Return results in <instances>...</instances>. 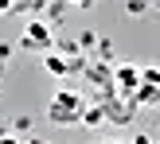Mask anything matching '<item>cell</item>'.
<instances>
[{"label":"cell","instance_id":"obj_7","mask_svg":"<svg viewBox=\"0 0 160 144\" xmlns=\"http://www.w3.org/2000/svg\"><path fill=\"white\" fill-rule=\"evenodd\" d=\"M125 12H129V16H145L148 4H145V0H129V4H125Z\"/></svg>","mask_w":160,"mask_h":144},{"label":"cell","instance_id":"obj_10","mask_svg":"<svg viewBox=\"0 0 160 144\" xmlns=\"http://www.w3.org/2000/svg\"><path fill=\"white\" fill-rule=\"evenodd\" d=\"M4 12H12V0H0V16Z\"/></svg>","mask_w":160,"mask_h":144},{"label":"cell","instance_id":"obj_2","mask_svg":"<svg viewBox=\"0 0 160 144\" xmlns=\"http://www.w3.org/2000/svg\"><path fill=\"white\" fill-rule=\"evenodd\" d=\"M20 47H23V51H51V47H55L51 23H43L39 16H31L28 27H23V35H20Z\"/></svg>","mask_w":160,"mask_h":144},{"label":"cell","instance_id":"obj_6","mask_svg":"<svg viewBox=\"0 0 160 144\" xmlns=\"http://www.w3.org/2000/svg\"><path fill=\"white\" fill-rule=\"evenodd\" d=\"M47 8V0H12V12H28V16H39Z\"/></svg>","mask_w":160,"mask_h":144},{"label":"cell","instance_id":"obj_8","mask_svg":"<svg viewBox=\"0 0 160 144\" xmlns=\"http://www.w3.org/2000/svg\"><path fill=\"white\" fill-rule=\"evenodd\" d=\"M94 43H98V39H94V31H86V35L78 39V47H82V51H86V47H94Z\"/></svg>","mask_w":160,"mask_h":144},{"label":"cell","instance_id":"obj_1","mask_svg":"<svg viewBox=\"0 0 160 144\" xmlns=\"http://www.w3.org/2000/svg\"><path fill=\"white\" fill-rule=\"evenodd\" d=\"M78 117H82V101H78V94H55V101L47 105V121L51 125H74Z\"/></svg>","mask_w":160,"mask_h":144},{"label":"cell","instance_id":"obj_11","mask_svg":"<svg viewBox=\"0 0 160 144\" xmlns=\"http://www.w3.org/2000/svg\"><path fill=\"white\" fill-rule=\"evenodd\" d=\"M70 4H74V8H90L94 0H70Z\"/></svg>","mask_w":160,"mask_h":144},{"label":"cell","instance_id":"obj_3","mask_svg":"<svg viewBox=\"0 0 160 144\" xmlns=\"http://www.w3.org/2000/svg\"><path fill=\"white\" fill-rule=\"evenodd\" d=\"M113 78H117V90H121L125 98H129V94L141 86V70H137V66H117V70H113Z\"/></svg>","mask_w":160,"mask_h":144},{"label":"cell","instance_id":"obj_9","mask_svg":"<svg viewBox=\"0 0 160 144\" xmlns=\"http://www.w3.org/2000/svg\"><path fill=\"white\" fill-rule=\"evenodd\" d=\"M8 55H12V43H0V62H4Z\"/></svg>","mask_w":160,"mask_h":144},{"label":"cell","instance_id":"obj_4","mask_svg":"<svg viewBox=\"0 0 160 144\" xmlns=\"http://www.w3.org/2000/svg\"><path fill=\"white\" fill-rule=\"evenodd\" d=\"M43 70H47V74H55V78H67V74H70V62L62 59L59 51H47V59H43Z\"/></svg>","mask_w":160,"mask_h":144},{"label":"cell","instance_id":"obj_5","mask_svg":"<svg viewBox=\"0 0 160 144\" xmlns=\"http://www.w3.org/2000/svg\"><path fill=\"white\" fill-rule=\"evenodd\" d=\"M78 121H82L86 129H98L102 121H109V117H106V105H98V109H86V113L78 117Z\"/></svg>","mask_w":160,"mask_h":144}]
</instances>
